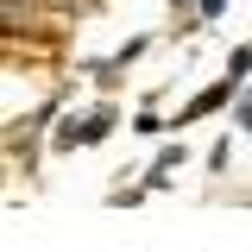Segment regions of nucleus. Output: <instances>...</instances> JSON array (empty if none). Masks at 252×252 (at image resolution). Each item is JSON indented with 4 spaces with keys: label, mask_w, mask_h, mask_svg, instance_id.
<instances>
[{
    "label": "nucleus",
    "mask_w": 252,
    "mask_h": 252,
    "mask_svg": "<svg viewBox=\"0 0 252 252\" xmlns=\"http://www.w3.org/2000/svg\"><path fill=\"white\" fill-rule=\"evenodd\" d=\"M233 94H240V76H220L215 89H202V94H195V101L183 107V120H202V114H215V107H227ZM183 120H177V126H183Z\"/></svg>",
    "instance_id": "obj_1"
},
{
    "label": "nucleus",
    "mask_w": 252,
    "mask_h": 252,
    "mask_svg": "<svg viewBox=\"0 0 252 252\" xmlns=\"http://www.w3.org/2000/svg\"><path fill=\"white\" fill-rule=\"evenodd\" d=\"M177 170H183V145H170V152H158V164H152V177H145V183H152V189H164L170 177H177Z\"/></svg>",
    "instance_id": "obj_2"
},
{
    "label": "nucleus",
    "mask_w": 252,
    "mask_h": 252,
    "mask_svg": "<svg viewBox=\"0 0 252 252\" xmlns=\"http://www.w3.org/2000/svg\"><path fill=\"white\" fill-rule=\"evenodd\" d=\"M252 69V44H240V51H233V63H227V76H246Z\"/></svg>",
    "instance_id": "obj_3"
},
{
    "label": "nucleus",
    "mask_w": 252,
    "mask_h": 252,
    "mask_svg": "<svg viewBox=\"0 0 252 252\" xmlns=\"http://www.w3.org/2000/svg\"><path fill=\"white\" fill-rule=\"evenodd\" d=\"M240 126H252V89L240 94Z\"/></svg>",
    "instance_id": "obj_4"
},
{
    "label": "nucleus",
    "mask_w": 252,
    "mask_h": 252,
    "mask_svg": "<svg viewBox=\"0 0 252 252\" xmlns=\"http://www.w3.org/2000/svg\"><path fill=\"white\" fill-rule=\"evenodd\" d=\"M195 6H202V19H215V13L227 6V0H195Z\"/></svg>",
    "instance_id": "obj_5"
}]
</instances>
